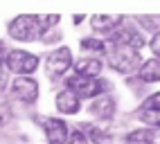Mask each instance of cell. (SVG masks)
Masks as SVG:
<instances>
[{"label":"cell","instance_id":"cell-5","mask_svg":"<svg viewBox=\"0 0 160 144\" xmlns=\"http://www.w3.org/2000/svg\"><path fill=\"white\" fill-rule=\"evenodd\" d=\"M12 95L18 97L20 101L32 104V101H36V97H38V84L32 77H18V79L12 81Z\"/></svg>","mask_w":160,"mask_h":144},{"label":"cell","instance_id":"cell-12","mask_svg":"<svg viewBox=\"0 0 160 144\" xmlns=\"http://www.w3.org/2000/svg\"><path fill=\"white\" fill-rule=\"evenodd\" d=\"M79 77H97L102 72V61L99 59H81L77 65H74Z\"/></svg>","mask_w":160,"mask_h":144},{"label":"cell","instance_id":"cell-20","mask_svg":"<svg viewBox=\"0 0 160 144\" xmlns=\"http://www.w3.org/2000/svg\"><path fill=\"white\" fill-rule=\"evenodd\" d=\"M5 56H7V50H5V45H2V43H0V63L5 61Z\"/></svg>","mask_w":160,"mask_h":144},{"label":"cell","instance_id":"cell-7","mask_svg":"<svg viewBox=\"0 0 160 144\" xmlns=\"http://www.w3.org/2000/svg\"><path fill=\"white\" fill-rule=\"evenodd\" d=\"M70 65H72L70 47H59V50H54V52L45 59V68L52 72V74H63Z\"/></svg>","mask_w":160,"mask_h":144},{"label":"cell","instance_id":"cell-3","mask_svg":"<svg viewBox=\"0 0 160 144\" xmlns=\"http://www.w3.org/2000/svg\"><path fill=\"white\" fill-rule=\"evenodd\" d=\"M68 88L77 97L88 99V97H95V95H102L104 88H108V84L97 79V77H79V74H74V77L68 79Z\"/></svg>","mask_w":160,"mask_h":144},{"label":"cell","instance_id":"cell-14","mask_svg":"<svg viewBox=\"0 0 160 144\" xmlns=\"http://www.w3.org/2000/svg\"><path fill=\"white\" fill-rule=\"evenodd\" d=\"M138 119L144 122L149 128H160V110L156 108H142L138 113Z\"/></svg>","mask_w":160,"mask_h":144},{"label":"cell","instance_id":"cell-18","mask_svg":"<svg viewBox=\"0 0 160 144\" xmlns=\"http://www.w3.org/2000/svg\"><path fill=\"white\" fill-rule=\"evenodd\" d=\"M142 108H156V110H160V92H156L153 97H149L142 104Z\"/></svg>","mask_w":160,"mask_h":144},{"label":"cell","instance_id":"cell-16","mask_svg":"<svg viewBox=\"0 0 160 144\" xmlns=\"http://www.w3.org/2000/svg\"><path fill=\"white\" fill-rule=\"evenodd\" d=\"M81 47L83 50H92V52H106V45L102 43L99 38H83L81 41Z\"/></svg>","mask_w":160,"mask_h":144},{"label":"cell","instance_id":"cell-10","mask_svg":"<svg viewBox=\"0 0 160 144\" xmlns=\"http://www.w3.org/2000/svg\"><path fill=\"white\" fill-rule=\"evenodd\" d=\"M90 110H92V115H97L99 119H111L115 115V101H113V97H99L90 106Z\"/></svg>","mask_w":160,"mask_h":144},{"label":"cell","instance_id":"cell-19","mask_svg":"<svg viewBox=\"0 0 160 144\" xmlns=\"http://www.w3.org/2000/svg\"><path fill=\"white\" fill-rule=\"evenodd\" d=\"M149 47H151V52L156 54V59H160V32L153 34V38H151V43H149Z\"/></svg>","mask_w":160,"mask_h":144},{"label":"cell","instance_id":"cell-13","mask_svg":"<svg viewBox=\"0 0 160 144\" xmlns=\"http://www.w3.org/2000/svg\"><path fill=\"white\" fill-rule=\"evenodd\" d=\"M153 137H160V128H140L126 135V142H135V144H149L153 142Z\"/></svg>","mask_w":160,"mask_h":144},{"label":"cell","instance_id":"cell-4","mask_svg":"<svg viewBox=\"0 0 160 144\" xmlns=\"http://www.w3.org/2000/svg\"><path fill=\"white\" fill-rule=\"evenodd\" d=\"M5 63L12 72H16L20 77H27L29 72H34L38 68V56L23 52V50H9L7 56H5Z\"/></svg>","mask_w":160,"mask_h":144},{"label":"cell","instance_id":"cell-17","mask_svg":"<svg viewBox=\"0 0 160 144\" xmlns=\"http://www.w3.org/2000/svg\"><path fill=\"white\" fill-rule=\"evenodd\" d=\"M66 144H88V140H86V135L81 133V128H77V131H74L72 135L68 137V142H66Z\"/></svg>","mask_w":160,"mask_h":144},{"label":"cell","instance_id":"cell-11","mask_svg":"<svg viewBox=\"0 0 160 144\" xmlns=\"http://www.w3.org/2000/svg\"><path fill=\"white\" fill-rule=\"evenodd\" d=\"M90 25L97 32H113L122 25V16H92Z\"/></svg>","mask_w":160,"mask_h":144},{"label":"cell","instance_id":"cell-15","mask_svg":"<svg viewBox=\"0 0 160 144\" xmlns=\"http://www.w3.org/2000/svg\"><path fill=\"white\" fill-rule=\"evenodd\" d=\"M86 126H88V133H90V140H92L95 144H113V142H115L113 135H111V133H106L104 128L90 126V124H86Z\"/></svg>","mask_w":160,"mask_h":144},{"label":"cell","instance_id":"cell-9","mask_svg":"<svg viewBox=\"0 0 160 144\" xmlns=\"http://www.w3.org/2000/svg\"><path fill=\"white\" fill-rule=\"evenodd\" d=\"M138 77H140L142 81H147V84H156V81H160V59L144 61V63L140 65V70H138Z\"/></svg>","mask_w":160,"mask_h":144},{"label":"cell","instance_id":"cell-1","mask_svg":"<svg viewBox=\"0 0 160 144\" xmlns=\"http://www.w3.org/2000/svg\"><path fill=\"white\" fill-rule=\"evenodd\" d=\"M59 23V16H18L9 23V36L16 41H36L41 34H45L52 25Z\"/></svg>","mask_w":160,"mask_h":144},{"label":"cell","instance_id":"cell-2","mask_svg":"<svg viewBox=\"0 0 160 144\" xmlns=\"http://www.w3.org/2000/svg\"><path fill=\"white\" fill-rule=\"evenodd\" d=\"M108 63L113 70L117 72H133L140 65V52L135 47L122 45V43H113V47L108 50Z\"/></svg>","mask_w":160,"mask_h":144},{"label":"cell","instance_id":"cell-8","mask_svg":"<svg viewBox=\"0 0 160 144\" xmlns=\"http://www.w3.org/2000/svg\"><path fill=\"white\" fill-rule=\"evenodd\" d=\"M57 110L63 115H74L79 110V97L70 90H63L57 95Z\"/></svg>","mask_w":160,"mask_h":144},{"label":"cell","instance_id":"cell-6","mask_svg":"<svg viewBox=\"0 0 160 144\" xmlns=\"http://www.w3.org/2000/svg\"><path fill=\"white\" fill-rule=\"evenodd\" d=\"M43 131H45L50 144H66L68 142V124L63 119L45 117L43 119Z\"/></svg>","mask_w":160,"mask_h":144}]
</instances>
